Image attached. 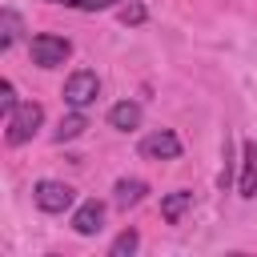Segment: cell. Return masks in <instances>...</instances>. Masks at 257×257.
I'll list each match as a JSON object with an SVG mask.
<instances>
[{
    "mask_svg": "<svg viewBox=\"0 0 257 257\" xmlns=\"http://www.w3.org/2000/svg\"><path fill=\"white\" fill-rule=\"evenodd\" d=\"M40 120H44V108H40L36 100L16 104V108L4 116V141H8V145H24V141H32L36 128H40Z\"/></svg>",
    "mask_w": 257,
    "mask_h": 257,
    "instance_id": "1",
    "label": "cell"
},
{
    "mask_svg": "<svg viewBox=\"0 0 257 257\" xmlns=\"http://www.w3.org/2000/svg\"><path fill=\"white\" fill-rule=\"evenodd\" d=\"M96 96H100V80H96V72L76 68V72L64 80V104H68V108H88Z\"/></svg>",
    "mask_w": 257,
    "mask_h": 257,
    "instance_id": "2",
    "label": "cell"
},
{
    "mask_svg": "<svg viewBox=\"0 0 257 257\" xmlns=\"http://www.w3.org/2000/svg\"><path fill=\"white\" fill-rule=\"evenodd\" d=\"M68 52H72V44H68L64 36H56V32H40V36H32V64H40V68H56V64H64Z\"/></svg>",
    "mask_w": 257,
    "mask_h": 257,
    "instance_id": "3",
    "label": "cell"
},
{
    "mask_svg": "<svg viewBox=\"0 0 257 257\" xmlns=\"http://www.w3.org/2000/svg\"><path fill=\"white\" fill-rule=\"evenodd\" d=\"M32 201H36L44 213H64V209L76 201V193H72V185H64V181H36V185H32Z\"/></svg>",
    "mask_w": 257,
    "mask_h": 257,
    "instance_id": "4",
    "label": "cell"
},
{
    "mask_svg": "<svg viewBox=\"0 0 257 257\" xmlns=\"http://www.w3.org/2000/svg\"><path fill=\"white\" fill-rule=\"evenodd\" d=\"M137 153H141L145 161H177V157H181V137L169 133V128H157V133H149V137L137 145Z\"/></svg>",
    "mask_w": 257,
    "mask_h": 257,
    "instance_id": "5",
    "label": "cell"
},
{
    "mask_svg": "<svg viewBox=\"0 0 257 257\" xmlns=\"http://www.w3.org/2000/svg\"><path fill=\"white\" fill-rule=\"evenodd\" d=\"M100 221H104V205L92 197V201H84L76 213H72V229L80 233V237H92V233H100Z\"/></svg>",
    "mask_w": 257,
    "mask_h": 257,
    "instance_id": "6",
    "label": "cell"
},
{
    "mask_svg": "<svg viewBox=\"0 0 257 257\" xmlns=\"http://www.w3.org/2000/svg\"><path fill=\"white\" fill-rule=\"evenodd\" d=\"M241 197H257V141L241 145Z\"/></svg>",
    "mask_w": 257,
    "mask_h": 257,
    "instance_id": "7",
    "label": "cell"
},
{
    "mask_svg": "<svg viewBox=\"0 0 257 257\" xmlns=\"http://www.w3.org/2000/svg\"><path fill=\"white\" fill-rule=\"evenodd\" d=\"M189 209H193V193H185V189H177V193L161 197V217H165L169 225H177V221H181Z\"/></svg>",
    "mask_w": 257,
    "mask_h": 257,
    "instance_id": "8",
    "label": "cell"
},
{
    "mask_svg": "<svg viewBox=\"0 0 257 257\" xmlns=\"http://www.w3.org/2000/svg\"><path fill=\"white\" fill-rule=\"evenodd\" d=\"M108 124H112V128H120V133L137 128V124H141V104H133V100L112 104V108H108Z\"/></svg>",
    "mask_w": 257,
    "mask_h": 257,
    "instance_id": "9",
    "label": "cell"
},
{
    "mask_svg": "<svg viewBox=\"0 0 257 257\" xmlns=\"http://www.w3.org/2000/svg\"><path fill=\"white\" fill-rule=\"evenodd\" d=\"M88 128V116H84V108H72L68 116H60V124H56V145H64V141H76L80 133Z\"/></svg>",
    "mask_w": 257,
    "mask_h": 257,
    "instance_id": "10",
    "label": "cell"
},
{
    "mask_svg": "<svg viewBox=\"0 0 257 257\" xmlns=\"http://www.w3.org/2000/svg\"><path fill=\"white\" fill-rule=\"evenodd\" d=\"M116 205L120 209H133V205H141L145 201V193H149V185L145 181H137V177H124V181H116Z\"/></svg>",
    "mask_w": 257,
    "mask_h": 257,
    "instance_id": "11",
    "label": "cell"
},
{
    "mask_svg": "<svg viewBox=\"0 0 257 257\" xmlns=\"http://www.w3.org/2000/svg\"><path fill=\"white\" fill-rule=\"evenodd\" d=\"M0 20H4V36H0V44H4V48H12V44L20 40V16H16L12 8H4V12H0Z\"/></svg>",
    "mask_w": 257,
    "mask_h": 257,
    "instance_id": "12",
    "label": "cell"
},
{
    "mask_svg": "<svg viewBox=\"0 0 257 257\" xmlns=\"http://www.w3.org/2000/svg\"><path fill=\"white\" fill-rule=\"evenodd\" d=\"M137 245H141V237H137V229H124L116 241H112V249H108V257H128V253H137Z\"/></svg>",
    "mask_w": 257,
    "mask_h": 257,
    "instance_id": "13",
    "label": "cell"
},
{
    "mask_svg": "<svg viewBox=\"0 0 257 257\" xmlns=\"http://www.w3.org/2000/svg\"><path fill=\"white\" fill-rule=\"evenodd\" d=\"M145 16H149V12H145V4H137V0L116 8V20H120L124 28H128V24H145Z\"/></svg>",
    "mask_w": 257,
    "mask_h": 257,
    "instance_id": "14",
    "label": "cell"
},
{
    "mask_svg": "<svg viewBox=\"0 0 257 257\" xmlns=\"http://www.w3.org/2000/svg\"><path fill=\"white\" fill-rule=\"evenodd\" d=\"M48 4H68V8H80V12H104V8H116V0H48Z\"/></svg>",
    "mask_w": 257,
    "mask_h": 257,
    "instance_id": "15",
    "label": "cell"
},
{
    "mask_svg": "<svg viewBox=\"0 0 257 257\" xmlns=\"http://www.w3.org/2000/svg\"><path fill=\"white\" fill-rule=\"evenodd\" d=\"M16 104H20V100H16V88H12V80H4V84H0V108H4V116H8Z\"/></svg>",
    "mask_w": 257,
    "mask_h": 257,
    "instance_id": "16",
    "label": "cell"
}]
</instances>
